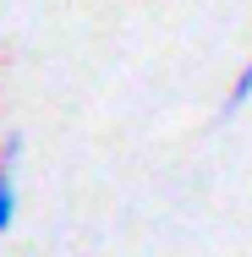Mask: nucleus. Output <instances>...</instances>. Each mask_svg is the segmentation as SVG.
Instances as JSON below:
<instances>
[{
  "instance_id": "obj_2",
  "label": "nucleus",
  "mask_w": 252,
  "mask_h": 257,
  "mask_svg": "<svg viewBox=\"0 0 252 257\" xmlns=\"http://www.w3.org/2000/svg\"><path fill=\"white\" fill-rule=\"evenodd\" d=\"M22 154V137H6V143H0V159H6V164H11V159Z\"/></svg>"
},
{
  "instance_id": "obj_1",
  "label": "nucleus",
  "mask_w": 252,
  "mask_h": 257,
  "mask_svg": "<svg viewBox=\"0 0 252 257\" xmlns=\"http://www.w3.org/2000/svg\"><path fill=\"white\" fill-rule=\"evenodd\" d=\"M17 224V181H11V164L0 159V235Z\"/></svg>"
}]
</instances>
